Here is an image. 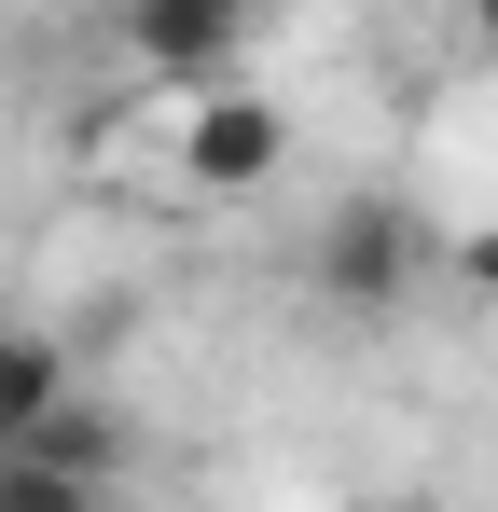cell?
Here are the masks:
<instances>
[{"mask_svg": "<svg viewBox=\"0 0 498 512\" xmlns=\"http://www.w3.org/2000/svg\"><path fill=\"white\" fill-rule=\"evenodd\" d=\"M0 512H111V485H70L42 457H0Z\"/></svg>", "mask_w": 498, "mask_h": 512, "instance_id": "obj_6", "label": "cell"}, {"mask_svg": "<svg viewBox=\"0 0 498 512\" xmlns=\"http://www.w3.org/2000/svg\"><path fill=\"white\" fill-rule=\"evenodd\" d=\"M125 56H139L166 97H208V84H236L249 14L236 0H153V14H125Z\"/></svg>", "mask_w": 498, "mask_h": 512, "instance_id": "obj_3", "label": "cell"}, {"mask_svg": "<svg viewBox=\"0 0 498 512\" xmlns=\"http://www.w3.org/2000/svg\"><path fill=\"white\" fill-rule=\"evenodd\" d=\"M319 291L360 305V319L415 291V208H402V194H346V208L319 222Z\"/></svg>", "mask_w": 498, "mask_h": 512, "instance_id": "obj_2", "label": "cell"}, {"mask_svg": "<svg viewBox=\"0 0 498 512\" xmlns=\"http://www.w3.org/2000/svg\"><path fill=\"white\" fill-rule=\"evenodd\" d=\"M457 291H471V305H498V222H471V236H457Z\"/></svg>", "mask_w": 498, "mask_h": 512, "instance_id": "obj_7", "label": "cell"}, {"mask_svg": "<svg viewBox=\"0 0 498 512\" xmlns=\"http://www.w3.org/2000/svg\"><path fill=\"white\" fill-rule=\"evenodd\" d=\"M14 457H42V471H70V485H111V499H125V416H97L83 388H70L42 429H28Z\"/></svg>", "mask_w": 498, "mask_h": 512, "instance_id": "obj_5", "label": "cell"}, {"mask_svg": "<svg viewBox=\"0 0 498 512\" xmlns=\"http://www.w3.org/2000/svg\"><path fill=\"white\" fill-rule=\"evenodd\" d=\"M471 42H485V56H498V0H485V14H471Z\"/></svg>", "mask_w": 498, "mask_h": 512, "instance_id": "obj_8", "label": "cell"}, {"mask_svg": "<svg viewBox=\"0 0 498 512\" xmlns=\"http://www.w3.org/2000/svg\"><path fill=\"white\" fill-rule=\"evenodd\" d=\"M56 402H70V346L42 333V319H0V457L56 416Z\"/></svg>", "mask_w": 498, "mask_h": 512, "instance_id": "obj_4", "label": "cell"}, {"mask_svg": "<svg viewBox=\"0 0 498 512\" xmlns=\"http://www.w3.org/2000/svg\"><path fill=\"white\" fill-rule=\"evenodd\" d=\"M374 512H429V499H374Z\"/></svg>", "mask_w": 498, "mask_h": 512, "instance_id": "obj_9", "label": "cell"}, {"mask_svg": "<svg viewBox=\"0 0 498 512\" xmlns=\"http://www.w3.org/2000/svg\"><path fill=\"white\" fill-rule=\"evenodd\" d=\"M153 125H166V167H180V208H249V194H277V167H291V111L263 84L153 97Z\"/></svg>", "mask_w": 498, "mask_h": 512, "instance_id": "obj_1", "label": "cell"}]
</instances>
